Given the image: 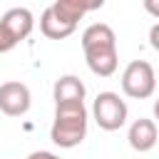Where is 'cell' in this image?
<instances>
[{
    "label": "cell",
    "instance_id": "cell-12",
    "mask_svg": "<svg viewBox=\"0 0 159 159\" xmlns=\"http://www.w3.org/2000/svg\"><path fill=\"white\" fill-rule=\"evenodd\" d=\"M142 2H144V10L152 17H159V0H142Z\"/></svg>",
    "mask_w": 159,
    "mask_h": 159
},
{
    "label": "cell",
    "instance_id": "cell-4",
    "mask_svg": "<svg viewBox=\"0 0 159 159\" xmlns=\"http://www.w3.org/2000/svg\"><path fill=\"white\" fill-rule=\"evenodd\" d=\"M127 102L117 94V92H99L94 97V104H92V117L94 122L99 124V129L104 132H114L119 127H124L127 122Z\"/></svg>",
    "mask_w": 159,
    "mask_h": 159
},
{
    "label": "cell",
    "instance_id": "cell-2",
    "mask_svg": "<svg viewBox=\"0 0 159 159\" xmlns=\"http://www.w3.org/2000/svg\"><path fill=\"white\" fill-rule=\"evenodd\" d=\"M84 137H87V109H84V102L55 104V122L50 127V139L62 149H72Z\"/></svg>",
    "mask_w": 159,
    "mask_h": 159
},
{
    "label": "cell",
    "instance_id": "cell-5",
    "mask_svg": "<svg viewBox=\"0 0 159 159\" xmlns=\"http://www.w3.org/2000/svg\"><path fill=\"white\" fill-rule=\"evenodd\" d=\"M30 104H32V97H30L27 84L15 82V80L0 84V112L2 114H7V117H22V114H27Z\"/></svg>",
    "mask_w": 159,
    "mask_h": 159
},
{
    "label": "cell",
    "instance_id": "cell-10",
    "mask_svg": "<svg viewBox=\"0 0 159 159\" xmlns=\"http://www.w3.org/2000/svg\"><path fill=\"white\" fill-rule=\"evenodd\" d=\"M40 30H42V35L50 37V40H65V37H70V35L77 30V25L65 22V20L52 10V5H50V7L40 15Z\"/></svg>",
    "mask_w": 159,
    "mask_h": 159
},
{
    "label": "cell",
    "instance_id": "cell-6",
    "mask_svg": "<svg viewBox=\"0 0 159 159\" xmlns=\"http://www.w3.org/2000/svg\"><path fill=\"white\" fill-rule=\"evenodd\" d=\"M0 22H2V27L15 37V42H22V40L32 32V27H35V17H32V12H30L27 7H10V10L0 17Z\"/></svg>",
    "mask_w": 159,
    "mask_h": 159
},
{
    "label": "cell",
    "instance_id": "cell-14",
    "mask_svg": "<svg viewBox=\"0 0 159 159\" xmlns=\"http://www.w3.org/2000/svg\"><path fill=\"white\" fill-rule=\"evenodd\" d=\"M154 117H157V119H159V99H157V102H154Z\"/></svg>",
    "mask_w": 159,
    "mask_h": 159
},
{
    "label": "cell",
    "instance_id": "cell-11",
    "mask_svg": "<svg viewBox=\"0 0 159 159\" xmlns=\"http://www.w3.org/2000/svg\"><path fill=\"white\" fill-rule=\"evenodd\" d=\"M149 45L159 52V22H157V25H152V30H149Z\"/></svg>",
    "mask_w": 159,
    "mask_h": 159
},
{
    "label": "cell",
    "instance_id": "cell-9",
    "mask_svg": "<svg viewBox=\"0 0 159 159\" xmlns=\"http://www.w3.org/2000/svg\"><path fill=\"white\" fill-rule=\"evenodd\" d=\"M127 139H129V147H132L134 152H149V149L157 144V124H154L152 119L139 117L137 122H132Z\"/></svg>",
    "mask_w": 159,
    "mask_h": 159
},
{
    "label": "cell",
    "instance_id": "cell-7",
    "mask_svg": "<svg viewBox=\"0 0 159 159\" xmlns=\"http://www.w3.org/2000/svg\"><path fill=\"white\" fill-rule=\"evenodd\" d=\"M104 5V0H55L52 2V10L70 25H77L87 12L92 10H99Z\"/></svg>",
    "mask_w": 159,
    "mask_h": 159
},
{
    "label": "cell",
    "instance_id": "cell-8",
    "mask_svg": "<svg viewBox=\"0 0 159 159\" xmlns=\"http://www.w3.org/2000/svg\"><path fill=\"white\" fill-rule=\"evenodd\" d=\"M84 82L75 75H62L55 87H52V97H55V104H67V102H84Z\"/></svg>",
    "mask_w": 159,
    "mask_h": 159
},
{
    "label": "cell",
    "instance_id": "cell-3",
    "mask_svg": "<svg viewBox=\"0 0 159 159\" xmlns=\"http://www.w3.org/2000/svg\"><path fill=\"white\" fill-rule=\"evenodd\" d=\"M157 72L147 60H134L122 72V92L132 99H147L154 94Z\"/></svg>",
    "mask_w": 159,
    "mask_h": 159
},
{
    "label": "cell",
    "instance_id": "cell-1",
    "mask_svg": "<svg viewBox=\"0 0 159 159\" xmlns=\"http://www.w3.org/2000/svg\"><path fill=\"white\" fill-rule=\"evenodd\" d=\"M82 50H84V60L87 67L99 75V77H109L117 72V35L109 25L104 22H94L82 32Z\"/></svg>",
    "mask_w": 159,
    "mask_h": 159
},
{
    "label": "cell",
    "instance_id": "cell-13",
    "mask_svg": "<svg viewBox=\"0 0 159 159\" xmlns=\"http://www.w3.org/2000/svg\"><path fill=\"white\" fill-rule=\"evenodd\" d=\"M27 159H60L57 154H52V152H32Z\"/></svg>",
    "mask_w": 159,
    "mask_h": 159
}]
</instances>
